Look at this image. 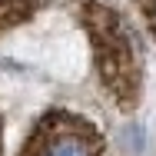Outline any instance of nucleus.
I'll list each match as a JSON object with an SVG mask.
<instances>
[{
  "label": "nucleus",
  "instance_id": "f257e3e1",
  "mask_svg": "<svg viewBox=\"0 0 156 156\" xmlns=\"http://www.w3.org/2000/svg\"><path fill=\"white\" fill-rule=\"evenodd\" d=\"M80 17L93 43V63L103 87L113 93L120 110H133L140 96V50L123 17L103 0H80Z\"/></svg>",
  "mask_w": 156,
  "mask_h": 156
},
{
  "label": "nucleus",
  "instance_id": "7ed1b4c3",
  "mask_svg": "<svg viewBox=\"0 0 156 156\" xmlns=\"http://www.w3.org/2000/svg\"><path fill=\"white\" fill-rule=\"evenodd\" d=\"M40 3L43 0H0V30L30 20L33 13L40 10Z\"/></svg>",
  "mask_w": 156,
  "mask_h": 156
},
{
  "label": "nucleus",
  "instance_id": "f03ea898",
  "mask_svg": "<svg viewBox=\"0 0 156 156\" xmlns=\"http://www.w3.org/2000/svg\"><path fill=\"white\" fill-rule=\"evenodd\" d=\"M20 156H106V143L87 116L50 110L23 143Z\"/></svg>",
  "mask_w": 156,
  "mask_h": 156
},
{
  "label": "nucleus",
  "instance_id": "20e7f679",
  "mask_svg": "<svg viewBox=\"0 0 156 156\" xmlns=\"http://www.w3.org/2000/svg\"><path fill=\"white\" fill-rule=\"evenodd\" d=\"M143 13H146V23H150V30L156 37V0H143Z\"/></svg>",
  "mask_w": 156,
  "mask_h": 156
}]
</instances>
